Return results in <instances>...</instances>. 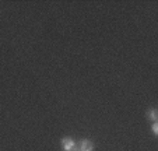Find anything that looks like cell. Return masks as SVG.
Here are the masks:
<instances>
[{
    "label": "cell",
    "mask_w": 158,
    "mask_h": 151,
    "mask_svg": "<svg viewBox=\"0 0 158 151\" xmlns=\"http://www.w3.org/2000/svg\"><path fill=\"white\" fill-rule=\"evenodd\" d=\"M147 119H150V120H152V122H157V119H158V112H157V109L148 111V113H147Z\"/></svg>",
    "instance_id": "3"
},
{
    "label": "cell",
    "mask_w": 158,
    "mask_h": 151,
    "mask_svg": "<svg viewBox=\"0 0 158 151\" xmlns=\"http://www.w3.org/2000/svg\"><path fill=\"white\" fill-rule=\"evenodd\" d=\"M72 151H80V148H78V145H76V147L74 148H73V150Z\"/></svg>",
    "instance_id": "5"
},
{
    "label": "cell",
    "mask_w": 158,
    "mask_h": 151,
    "mask_svg": "<svg viewBox=\"0 0 158 151\" xmlns=\"http://www.w3.org/2000/svg\"><path fill=\"white\" fill-rule=\"evenodd\" d=\"M78 148H80V151H94V143L88 139H84L80 141Z\"/></svg>",
    "instance_id": "2"
},
{
    "label": "cell",
    "mask_w": 158,
    "mask_h": 151,
    "mask_svg": "<svg viewBox=\"0 0 158 151\" xmlns=\"http://www.w3.org/2000/svg\"><path fill=\"white\" fill-rule=\"evenodd\" d=\"M60 143H62V147H63V150L64 151H72L73 148L77 145L72 137H63V139L60 140Z\"/></svg>",
    "instance_id": "1"
},
{
    "label": "cell",
    "mask_w": 158,
    "mask_h": 151,
    "mask_svg": "<svg viewBox=\"0 0 158 151\" xmlns=\"http://www.w3.org/2000/svg\"><path fill=\"white\" fill-rule=\"evenodd\" d=\"M152 133H154V136H158V122H154L152 123Z\"/></svg>",
    "instance_id": "4"
}]
</instances>
